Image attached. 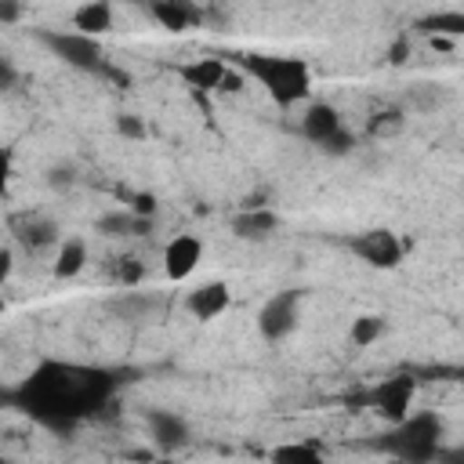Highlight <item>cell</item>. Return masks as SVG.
<instances>
[{
  "mask_svg": "<svg viewBox=\"0 0 464 464\" xmlns=\"http://www.w3.org/2000/svg\"><path fill=\"white\" fill-rule=\"evenodd\" d=\"M14 80H18V69H14V62L0 54V91H7V87H14Z\"/></svg>",
  "mask_w": 464,
  "mask_h": 464,
  "instance_id": "obj_30",
  "label": "cell"
},
{
  "mask_svg": "<svg viewBox=\"0 0 464 464\" xmlns=\"http://www.w3.org/2000/svg\"><path fill=\"white\" fill-rule=\"evenodd\" d=\"M344 246L362 261V265H370V268H381V272H388V268H395L399 261H402V239L392 232V228H362V232H355V236H348L344 239Z\"/></svg>",
  "mask_w": 464,
  "mask_h": 464,
  "instance_id": "obj_5",
  "label": "cell"
},
{
  "mask_svg": "<svg viewBox=\"0 0 464 464\" xmlns=\"http://www.w3.org/2000/svg\"><path fill=\"white\" fill-rule=\"evenodd\" d=\"M228 304H232V290H228V283H221V279H210V283H203V286L188 290V297H185L188 315H192V319H199V323L218 319Z\"/></svg>",
  "mask_w": 464,
  "mask_h": 464,
  "instance_id": "obj_10",
  "label": "cell"
},
{
  "mask_svg": "<svg viewBox=\"0 0 464 464\" xmlns=\"http://www.w3.org/2000/svg\"><path fill=\"white\" fill-rule=\"evenodd\" d=\"M417 29L431 33V36H460L464 33V14L460 11H435V14L417 18Z\"/></svg>",
  "mask_w": 464,
  "mask_h": 464,
  "instance_id": "obj_20",
  "label": "cell"
},
{
  "mask_svg": "<svg viewBox=\"0 0 464 464\" xmlns=\"http://www.w3.org/2000/svg\"><path fill=\"white\" fill-rule=\"evenodd\" d=\"M11 232L25 250H47L58 239V225L44 214H18L11 221Z\"/></svg>",
  "mask_w": 464,
  "mask_h": 464,
  "instance_id": "obj_14",
  "label": "cell"
},
{
  "mask_svg": "<svg viewBox=\"0 0 464 464\" xmlns=\"http://www.w3.org/2000/svg\"><path fill=\"white\" fill-rule=\"evenodd\" d=\"M4 399H7V395H4V392H0V402H4Z\"/></svg>",
  "mask_w": 464,
  "mask_h": 464,
  "instance_id": "obj_35",
  "label": "cell"
},
{
  "mask_svg": "<svg viewBox=\"0 0 464 464\" xmlns=\"http://www.w3.org/2000/svg\"><path fill=\"white\" fill-rule=\"evenodd\" d=\"M384 330H388V319L377 315V312H366V315H355V319H352L348 341H352L355 348H370V344H377V341L384 337Z\"/></svg>",
  "mask_w": 464,
  "mask_h": 464,
  "instance_id": "obj_19",
  "label": "cell"
},
{
  "mask_svg": "<svg viewBox=\"0 0 464 464\" xmlns=\"http://www.w3.org/2000/svg\"><path fill=\"white\" fill-rule=\"evenodd\" d=\"M83 265H87V243L80 236L62 239L58 243V257H54V276L58 279H72V276L83 272Z\"/></svg>",
  "mask_w": 464,
  "mask_h": 464,
  "instance_id": "obj_18",
  "label": "cell"
},
{
  "mask_svg": "<svg viewBox=\"0 0 464 464\" xmlns=\"http://www.w3.org/2000/svg\"><path fill=\"white\" fill-rule=\"evenodd\" d=\"M406 58H410V36H406V33H399V36H395V44L388 47V65H402Z\"/></svg>",
  "mask_w": 464,
  "mask_h": 464,
  "instance_id": "obj_26",
  "label": "cell"
},
{
  "mask_svg": "<svg viewBox=\"0 0 464 464\" xmlns=\"http://www.w3.org/2000/svg\"><path fill=\"white\" fill-rule=\"evenodd\" d=\"M72 181H76V178H72L69 167H51V170H47V185H51V188H69Z\"/></svg>",
  "mask_w": 464,
  "mask_h": 464,
  "instance_id": "obj_27",
  "label": "cell"
},
{
  "mask_svg": "<svg viewBox=\"0 0 464 464\" xmlns=\"http://www.w3.org/2000/svg\"><path fill=\"white\" fill-rule=\"evenodd\" d=\"M109 276H112L120 286H138V283L145 279V265H141L134 254H123V257H116V261L109 265Z\"/></svg>",
  "mask_w": 464,
  "mask_h": 464,
  "instance_id": "obj_23",
  "label": "cell"
},
{
  "mask_svg": "<svg viewBox=\"0 0 464 464\" xmlns=\"http://www.w3.org/2000/svg\"><path fill=\"white\" fill-rule=\"evenodd\" d=\"M344 127V120H341V112L330 105V102H308L304 105V116H301V134L312 141V145H326L337 130Z\"/></svg>",
  "mask_w": 464,
  "mask_h": 464,
  "instance_id": "obj_11",
  "label": "cell"
},
{
  "mask_svg": "<svg viewBox=\"0 0 464 464\" xmlns=\"http://www.w3.org/2000/svg\"><path fill=\"white\" fill-rule=\"evenodd\" d=\"M239 69L246 76H254L279 109H290V105L312 98V65L304 58H290V54H243Z\"/></svg>",
  "mask_w": 464,
  "mask_h": 464,
  "instance_id": "obj_2",
  "label": "cell"
},
{
  "mask_svg": "<svg viewBox=\"0 0 464 464\" xmlns=\"http://www.w3.org/2000/svg\"><path fill=\"white\" fill-rule=\"evenodd\" d=\"M130 210L141 214V218H152V214H156V196H152V192H138L134 203H130Z\"/></svg>",
  "mask_w": 464,
  "mask_h": 464,
  "instance_id": "obj_28",
  "label": "cell"
},
{
  "mask_svg": "<svg viewBox=\"0 0 464 464\" xmlns=\"http://www.w3.org/2000/svg\"><path fill=\"white\" fill-rule=\"evenodd\" d=\"M218 91H243V72H232V69H228Z\"/></svg>",
  "mask_w": 464,
  "mask_h": 464,
  "instance_id": "obj_33",
  "label": "cell"
},
{
  "mask_svg": "<svg viewBox=\"0 0 464 464\" xmlns=\"http://www.w3.org/2000/svg\"><path fill=\"white\" fill-rule=\"evenodd\" d=\"M268 457L279 460V464H319L323 446H315V442H283V446L268 450Z\"/></svg>",
  "mask_w": 464,
  "mask_h": 464,
  "instance_id": "obj_21",
  "label": "cell"
},
{
  "mask_svg": "<svg viewBox=\"0 0 464 464\" xmlns=\"http://www.w3.org/2000/svg\"><path fill=\"white\" fill-rule=\"evenodd\" d=\"M116 134L127 138V141H145L149 127H145L141 116H134V112H120V116H116Z\"/></svg>",
  "mask_w": 464,
  "mask_h": 464,
  "instance_id": "obj_24",
  "label": "cell"
},
{
  "mask_svg": "<svg viewBox=\"0 0 464 464\" xmlns=\"http://www.w3.org/2000/svg\"><path fill=\"white\" fill-rule=\"evenodd\" d=\"M116 392V373L80 362H40L18 388L14 406L51 431H69L83 417H94Z\"/></svg>",
  "mask_w": 464,
  "mask_h": 464,
  "instance_id": "obj_1",
  "label": "cell"
},
{
  "mask_svg": "<svg viewBox=\"0 0 464 464\" xmlns=\"http://www.w3.org/2000/svg\"><path fill=\"white\" fill-rule=\"evenodd\" d=\"M199 261H203V243H199V236H192V232H181V236H174V239L163 246V272H167L174 283L188 279V276L199 268Z\"/></svg>",
  "mask_w": 464,
  "mask_h": 464,
  "instance_id": "obj_9",
  "label": "cell"
},
{
  "mask_svg": "<svg viewBox=\"0 0 464 464\" xmlns=\"http://www.w3.org/2000/svg\"><path fill=\"white\" fill-rule=\"evenodd\" d=\"M94 228L102 236H145L152 228V218H141L134 210H112V214H102Z\"/></svg>",
  "mask_w": 464,
  "mask_h": 464,
  "instance_id": "obj_17",
  "label": "cell"
},
{
  "mask_svg": "<svg viewBox=\"0 0 464 464\" xmlns=\"http://www.w3.org/2000/svg\"><path fill=\"white\" fill-rule=\"evenodd\" d=\"M301 301H304V290H279L272 294L261 312H257V334L265 341H283L297 330V319H301Z\"/></svg>",
  "mask_w": 464,
  "mask_h": 464,
  "instance_id": "obj_6",
  "label": "cell"
},
{
  "mask_svg": "<svg viewBox=\"0 0 464 464\" xmlns=\"http://www.w3.org/2000/svg\"><path fill=\"white\" fill-rule=\"evenodd\" d=\"M72 29L87 36H102L112 29V4L109 0H87L72 11Z\"/></svg>",
  "mask_w": 464,
  "mask_h": 464,
  "instance_id": "obj_16",
  "label": "cell"
},
{
  "mask_svg": "<svg viewBox=\"0 0 464 464\" xmlns=\"http://www.w3.org/2000/svg\"><path fill=\"white\" fill-rule=\"evenodd\" d=\"M36 40L65 65L72 69H83V72H105V51H102V40L98 36H87V33H54V29H36Z\"/></svg>",
  "mask_w": 464,
  "mask_h": 464,
  "instance_id": "obj_4",
  "label": "cell"
},
{
  "mask_svg": "<svg viewBox=\"0 0 464 464\" xmlns=\"http://www.w3.org/2000/svg\"><path fill=\"white\" fill-rule=\"evenodd\" d=\"M22 18V0H0V25H11Z\"/></svg>",
  "mask_w": 464,
  "mask_h": 464,
  "instance_id": "obj_29",
  "label": "cell"
},
{
  "mask_svg": "<svg viewBox=\"0 0 464 464\" xmlns=\"http://www.w3.org/2000/svg\"><path fill=\"white\" fill-rule=\"evenodd\" d=\"M4 308H7V304H4V297H0V315H4Z\"/></svg>",
  "mask_w": 464,
  "mask_h": 464,
  "instance_id": "obj_34",
  "label": "cell"
},
{
  "mask_svg": "<svg viewBox=\"0 0 464 464\" xmlns=\"http://www.w3.org/2000/svg\"><path fill=\"white\" fill-rule=\"evenodd\" d=\"M352 145H355V134H352L348 127H341V130L323 145V152H330V156H344V152H352Z\"/></svg>",
  "mask_w": 464,
  "mask_h": 464,
  "instance_id": "obj_25",
  "label": "cell"
},
{
  "mask_svg": "<svg viewBox=\"0 0 464 464\" xmlns=\"http://www.w3.org/2000/svg\"><path fill=\"white\" fill-rule=\"evenodd\" d=\"M11 272H14V254L11 246H0V286L11 279Z\"/></svg>",
  "mask_w": 464,
  "mask_h": 464,
  "instance_id": "obj_32",
  "label": "cell"
},
{
  "mask_svg": "<svg viewBox=\"0 0 464 464\" xmlns=\"http://www.w3.org/2000/svg\"><path fill=\"white\" fill-rule=\"evenodd\" d=\"M145 428H149V439L156 446V453H178L192 442V428L181 413L174 410H149L145 413Z\"/></svg>",
  "mask_w": 464,
  "mask_h": 464,
  "instance_id": "obj_8",
  "label": "cell"
},
{
  "mask_svg": "<svg viewBox=\"0 0 464 464\" xmlns=\"http://www.w3.org/2000/svg\"><path fill=\"white\" fill-rule=\"evenodd\" d=\"M225 72H228V65L221 62V58H192V62H185V65H178V76L192 87V91H218L221 87V80H225Z\"/></svg>",
  "mask_w": 464,
  "mask_h": 464,
  "instance_id": "obj_15",
  "label": "cell"
},
{
  "mask_svg": "<svg viewBox=\"0 0 464 464\" xmlns=\"http://www.w3.org/2000/svg\"><path fill=\"white\" fill-rule=\"evenodd\" d=\"M279 228V214L268 210L265 203L261 207H243L236 218H232V232L246 243H261V239H272Z\"/></svg>",
  "mask_w": 464,
  "mask_h": 464,
  "instance_id": "obj_12",
  "label": "cell"
},
{
  "mask_svg": "<svg viewBox=\"0 0 464 464\" xmlns=\"http://www.w3.org/2000/svg\"><path fill=\"white\" fill-rule=\"evenodd\" d=\"M7 181H11V149L0 145V199L7 192Z\"/></svg>",
  "mask_w": 464,
  "mask_h": 464,
  "instance_id": "obj_31",
  "label": "cell"
},
{
  "mask_svg": "<svg viewBox=\"0 0 464 464\" xmlns=\"http://www.w3.org/2000/svg\"><path fill=\"white\" fill-rule=\"evenodd\" d=\"M413 399H417V377L413 373H392L384 377L373 392H370V406L388 420H402L410 410H413Z\"/></svg>",
  "mask_w": 464,
  "mask_h": 464,
  "instance_id": "obj_7",
  "label": "cell"
},
{
  "mask_svg": "<svg viewBox=\"0 0 464 464\" xmlns=\"http://www.w3.org/2000/svg\"><path fill=\"white\" fill-rule=\"evenodd\" d=\"M402 127H406V112H402V109H381V112L370 116L366 134H370V138H395Z\"/></svg>",
  "mask_w": 464,
  "mask_h": 464,
  "instance_id": "obj_22",
  "label": "cell"
},
{
  "mask_svg": "<svg viewBox=\"0 0 464 464\" xmlns=\"http://www.w3.org/2000/svg\"><path fill=\"white\" fill-rule=\"evenodd\" d=\"M442 417L431 413V410H420V413H406L402 420L392 424V431L377 442V450L392 453L395 460H406V464H428L439 457V442H442Z\"/></svg>",
  "mask_w": 464,
  "mask_h": 464,
  "instance_id": "obj_3",
  "label": "cell"
},
{
  "mask_svg": "<svg viewBox=\"0 0 464 464\" xmlns=\"http://www.w3.org/2000/svg\"><path fill=\"white\" fill-rule=\"evenodd\" d=\"M145 7L167 33H185L199 22V7L192 0H145Z\"/></svg>",
  "mask_w": 464,
  "mask_h": 464,
  "instance_id": "obj_13",
  "label": "cell"
}]
</instances>
